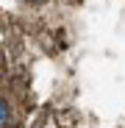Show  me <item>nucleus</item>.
<instances>
[{
  "mask_svg": "<svg viewBox=\"0 0 125 128\" xmlns=\"http://www.w3.org/2000/svg\"><path fill=\"white\" fill-rule=\"evenodd\" d=\"M11 122V112H8V103H6V98H0V128L3 125H8Z\"/></svg>",
  "mask_w": 125,
  "mask_h": 128,
  "instance_id": "obj_1",
  "label": "nucleus"
}]
</instances>
